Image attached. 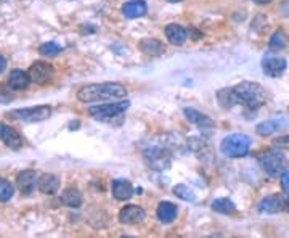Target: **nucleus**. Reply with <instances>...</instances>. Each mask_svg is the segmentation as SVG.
<instances>
[{
  "mask_svg": "<svg viewBox=\"0 0 289 238\" xmlns=\"http://www.w3.org/2000/svg\"><path fill=\"white\" fill-rule=\"evenodd\" d=\"M37 177H35L34 171H23L18 174L16 177V185L21 190L23 195H31L35 188V184H37Z\"/></svg>",
  "mask_w": 289,
  "mask_h": 238,
  "instance_id": "15",
  "label": "nucleus"
},
{
  "mask_svg": "<svg viewBox=\"0 0 289 238\" xmlns=\"http://www.w3.org/2000/svg\"><path fill=\"white\" fill-rule=\"evenodd\" d=\"M15 193V188L11 185V182H8L7 179H0V201H8Z\"/></svg>",
  "mask_w": 289,
  "mask_h": 238,
  "instance_id": "26",
  "label": "nucleus"
},
{
  "mask_svg": "<svg viewBox=\"0 0 289 238\" xmlns=\"http://www.w3.org/2000/svg\"><path fill=\"white\" fill-rule=\"evenodd\" d=\"M174 193H175L178 198L185 200V201H191V203H195V201H196V195L193 193V190H190V188H188L187 185H183V184L177 185V187L174 188Z\"/></svg>",
  "mask_w": 289,
  "mask_h": 238,
  "instance_id": "27",
  "label": "nucleus"
},
{
  "mask_svg": "<svg viewBox=\"0 0 289 238\" xmlns=\"http://www.w3.org/2000/svg\"><path fill=\"white\" fill-rule=\"evenodd\" d=\"M31 82V77L23 69H13L8 76V86L13 90H24Z\"/></svg>",
  "mask_w": 289,
  "mask_h": 238,
  "instance_id": "18",
  "label": "nucleus"
},
{
  "mask_svg": "<svg viewBox=\"0 0 289 238\" xmlns=\"http://www.w3.org/2000/svg\"><path fill=\"white\" fill-rule=\"evenodd\" d=\"M37 187H39V190H40L42 193H45V195H53L55 192H58L59 181H58V177L53 175V174H44V175L39 179Z\"/></svg>",
  "mask_w": 289,
  "mask_h": 238,
  "instance_id": "20",
  "label": "nucleus"
},
{
  "mask_svg": "<svg viewBox=\"0 0 289 238\" xmlns=\"http://www.w3.org/2000/svg\"><path fill=\"white\" fill-rule=\"evenodd\" d=\"M259 163L263 168V171L272 177H280L287 169V158L280 150L265 151L259 156Z\"/></svg>",
  "mask_w": 289,
  "mask_h": 238,
  "instance_id": "4",
  "label": "nucleus"
},
{
  "mask_svg": "<svg viewBox=\"0 0 289 238\" xmlns=\"http://www.w3.org/2000/svg\"><path fill=\"white\" fill-rule=\"evenodd\" d=\"M220 150L228 158H243L251 150V138L243 134H233L222 140Z\"/></svg>",
  "mask_w": 289,
  "mask_h": 238,
  "instance_id": "3",
  "label": "nucleus"
},
{
  "mask_svg": "<svg viewBox=\"0 0 289 238\" xmlns=\"http://www.w3.org/2000/svg\"><path fill=\"white\" fill-rule=\"evenodd\" d=\"M281 187L286 193H289V171H284L281 175Z\"/></svg>",
  "mask_w": 289,
  "mask_h": 238,
  "instance_id": "29",
  "label": "nucleus"
},
{
  "mask_svg": "<svg viewBox=\"0 0 289 238\" xmlns=\"http://www.w3.org/2000/svg\"><path fill=\"white\" fill-rule=\"evenodd\" d=\"M59 52H61V45H58L56 42L42 44L40 49H39V53L44 55V56H56Z\"/></svg>",
  "mask_w": 289,
  "mask_h": 238,
  "instance_id": "28",
  "label": "nucleus"
},
{
  "mask_svg": "<svg viewBox=\"0 0 289 238\" xmlns=\"http://www.w3.org/2000/svg\"><path fill=\"white\" fill-rule=\"evenodd\" d=\"M52 114V108L47 105L40 106H32V108H21L16 111H11L7 116L11 119H16V121L23 123H42L45 119H48Z\"/></svg>",
  "mask_w": 289,
  "mask_h": 238,
  "instance_id": "5",
  "label": "nucleus"
},
{
  "mask_svg": "<svg viewBox=\"0 0 289 238\" xmlns=\"http://www.w3.org/2000/svg\"><path fill=\"white\" fill-rule=\"evenodd\" d=\"M61 200H63V203L69 208H79L82 205V193L79 192V190L69 188L63 193Z\"/></svg>",
  "mask_w": 289,
  "mask_h": 238,
  "instance_id": "24",
  "label": "nucleus"
},
{
  "mask_svg": "<svg viewBox=\"0 0 289 238\" xmlns=\"http://www.w3.org/2000/svg\"><path fill=\"white\" fill-rule=\"evenodd\" d=\"M287 129V121L283 117L280 119H269V121H263L257 126V134L262 137H269L272 134H278Z\"/></svg>",
  "mask_w": 289,
  "mask_h": 238,
  "instance_id": "11",
  "label": "nucleus"
},
{
  "mask_svg": "<svg viewBox=\"0 0 289 238\" xmlns=\"http://www.w3.org/2000/svg\"><path fill=\"white\" fill-rule=\"evenodd\" d=\"M127 95V89L117 82H101V84H90L82 87L77 92V100L82 103L96 102H113L122 100Z\"/></svg>",
  "mask_w": 289,
  "mask_h": 238,
  "instance_id": "1",
  "label": "nucleus"
},
{
  "mask_svg": "<svg viewBox=\"0 0 289 238\" xmlns=\"http://www.w3.org/2000/svg\"><path fill=\"white\" fill-rule=\"evenodd\" d=\"M232 90L233 102L238 105H243L249 110H259L260 106L267 103V92L263 90L262 86L256 84V82H241V84L235 86Z\"/></svg>",
  "mask_w": 289,
  "mask_h": 238,
  "instance_id": "2",
  "label": "nucleus"
},
{
  "mask_svg": "<svg viewBox=\"0 0 289 238\" xmlns=\"http://www.w3.org/2000/svg\"><path fill=\"white\" fill-rule=\"evenodd\" d=\"M275 145H281V147H287V148H289V135H287V137H283V138H280V140H276Z\"/></svg>",
  "mask_w": 289,
  "mask_h": 238,
  "instance_id": "30",
  "label": "nucleus"
},
{
  "mask_svg": "<svg viewBox=\"0 0 289 238\" xmlns=\"http://www.w3.org/2000/svg\"><path fill=\"white\" fill-rule=\"evenodd\" d=\"M147 11H148V5L144 0H130V2L124 4L122 7V13L129 19L140 18L143 15H147Z\"/></svg>",
  "mask_w": 289,
  "mask_h": 238,
  "instance_id": "16",
  "label": "nucleus"
},
{
  "mask_svg": "<svg viewBox=\"0 0 289 238\" xmlns=\"http://www.w3.org/2000/svg\"><path fill=\"white\" fill-rule=\"evenodd\" d=\"M28 74L31 77V82H35V84H47L53 76V66L45 62H35L29 68Z\"/></svg>",
  "mask_w": 289,
  "mask_h": 238,
  "instance_id": "10",
  "label": "nucleus"
},
{
  "mask_svg": "<svg viewBox=\"0 0 289 238\" xmlns=\"http://www.w3.org/2000/svg\"><path fill=\"white\" fill-rule=\"evenodd\" d=\"M130 106L129 102H116V103H108V105H98V106H92L89 110V114L95 117L96 121H111L113 117H117L122 113L127 111Z\"/></svg>",
  "mask_w": 289,
  "mask_h": 238,
  "instance_id": "6",
  "label": "nucleus"
},
{
  "mask_svg": "<svg viewBox=\"0 0 289 238\" xmlns=\"http://www.w3.org/2000/svg\"><path fill=\"white\" fill-rule=\"evenodd\" d=\"M0 140L11 150H19L23 147V140L19 134L13 127L5 126V124H0Z\"/></svg>",
  "mask_w": 289,
  "mask_h": 238,
  "instance_id": "13",
  "label": "nucleus"
},
{
  "mask_svg": "<svg viewBox=\"0 0 289 238\" xmlns=\"http://www.w3.org/2000/svg\"><path fill=\"white\" fill-rule=\"evenodd\" d=\"M144 219V211L137 206V205H127L126 208L120 209L119 212V221L120 224H127V225H134L138 224Z\"/></svg>",
  "mask_w": 289,
  "mask_h": 238,
  "instance_id": "12",
  "label": "nucleus"
},
{
  "mask_svg": "<svg viewBox=\"0 0 289 238\" xmlns=\"http://www.w3.org/2000/svg\"><path fill=\"white\" fill-rule=\"evenodd\" d=\"M256 4H259V5H265V4H270L272 0H254Z\"/></svg>",
  "mask_w": 289,
  "mask_h": 238,
  "instance_id": "32",
  "label": "nucleus"
},
{
  "mask_svg": "<svg viewBox=\"0 0 289 238\" xmlns=\"http://www.w3.org/2000/svg\"><path fill=\"white\" fill-rule=\"evenodd\" d=\"M286 60L283 56H276V55H270L267 53L262 58V69L263 74L269 77H280L283 76V73L286 71Z\"/></svg>",
  "mask_w": 289,
  "mask_h": 238,
  "instance_id": "9",
  "label": "nucleus"
},
{
  "mask_svg": "<svg viewBox=\"0 0 289 238\" xmlns=\"http://www.w3.org/2000/svg\"><path fill=\"white\" fill-rule=\"evenodd\" d=\"M167 2H172V4H175V2H182V0H167Z\"/></svg>",
  "mask_w": 289,
  "mask_h": 238,
  "instance_id": "33",
  "label": "nucleus"
},
{
  "mask_svg": "<svg viewBox=\"0 0 289 238\" xmlns=\"http://www.w3.org/2000/svg\"><path fill=\"white\" fill-rule=\"evenodd\" d=\"M140 49L143 53H147L150 56H158L164 52V47L159 41L156 39H143L140 42Z\"/></svg>",
  "mask_w": 289,
  "mask_h": 238,
  "instance_id": "22",
  "label": "nucleus"
},
{
  "mask_svg": "<svg viewBox=\"0 0 289 238\" xmlns=\"http://www.w3.org/2000/svg\"><path fill=\"white\" fill-rule=\"evenodd\" d=\"M156 214H158V219L164 224H171L177 219V214H178V209L175 205L169 203V201H162L159 203L158 209H156Z\"/></svg>",
  "mask_w": 289,
  "mask_h": 238,
  "instance_id": "19",
  "label": "nucleus"
},
{
  "mask_svg": "<svg viewBox=\"0 0 289 238\" xmlns=\"http://www.w3.org/2000/svg\"><path fill=\"white\" fill-rule=\"evenodd\" d=\"M183 114L187 116V119H188L190 123L199 126L201 129H202V127H212V119H211L209 116H206V114H202V113L196 111V110L185 108V110H183Z\"/></svg>",
  "mask_w": 289,
  "mask_h": 238,
  "instance_id": "21",
  "label": "nucleus"
},
{
  "mask_svg": "<svg viewBox=\"0 0 289 238\" xmlns=\"http://www.w3.org/2000/svg\"><path fill=\"white\" fill-rule=\"evenodd\" d=\"M166 35H167V39L171 44L182 45L188 37V32L183 26L177 25V23H171V25L166 26Z\"/></svg>",
  "mask_w": 289,
  "mask_h": 238,
  "instance_id": "17",
  "label": "nucleus"
},
{
  "mask_svg": "<svg viewBox=\"0 0 289 238\" xmlns=\"http://www.w3.org/2000/svg\"><path fill=\"white\" fill-rule=\"evenodd\" d=\"M111 192H113V196L119 201H127L132 198L134 195V187L129 181L126 179H116L111 185Z\"/></svg>",
  "mask_w": 289,
  "mask_h": 238,
  "instance_id": "14",
  "label": "nucleus"
},
{
  "mask_svg": "<svg viewBox=\"0 0 289 238\" xmlns=\"http://www.w3.org/2000/svg\"><path fill=\"white\" fill-rule=\"evenodd\" d=\"M171 158H172L171 153L159 147H154L144 151V160H147V163L153 169H158V171L167 169L169 166H171Z\"/></svg>",
  "mask_w": 289,
  "mask_h": 238,
  "instance_id": "7",
  "label": "nucleus"
},
{
  "mask_svg": "<svg viewBox=\"0 0 289 238\" xmlns=\"http://www.w3.org/2000/svg\"><path fill=\"white\" fill-rule=\"evenodd\" d=\"M287 44V37L283 31H276L270 39V49L272 50H283Z\"/></svg>",
  "mask_w": 289,
  "mask_h": 238,
  "instance_id": "25",
  "label": "nucleus"
},
{
  "mask_svg": "<svg viewBox=\"0 0 289 238\" xmlns=\"http://www.w3.org/2000/svg\"><path fill=\"white\" fill-rule=\"evenodd\" d=\"M5 66H7V62H5V58L0 55V73H2V71L5 69Z\"/></svg>",
  "mask_w": 289,
  "mask_h": 238,
  "instance_id": "31",
  "label": "nucleus"
},
{
  "mask_svg": "<svg viewBox=\"0 0 289 238\" xmlns=\"http://www.w3.org/2000/svg\"><path fill=\"white\" fill-rule=\"evenodd\" d=\"M212 209L220 212V214H235L236 212V206L232 200L228 198H217L212 201Z\"/></svg>",
  "mask_w": 289,
  "mask_h": 238,
  "instance_id": "23",
  "label": "nucleus"
},
{
  "mask_svg": "<svg viewBox=\"0 0 289 238\" xmlns=\"http://www.w3.org/2000/svg\"><path fill=\"white\" fill-rule=\"evenodd\" d=\"M259 211L265 214H276V212L289 211V198L284 195L265 196L259 203Z\"/></svg>",
  "mask_w": 289,
  "mask_h": 238,
  "instance_id": "8",
  "label": "nucleus"
}]
</instances>
